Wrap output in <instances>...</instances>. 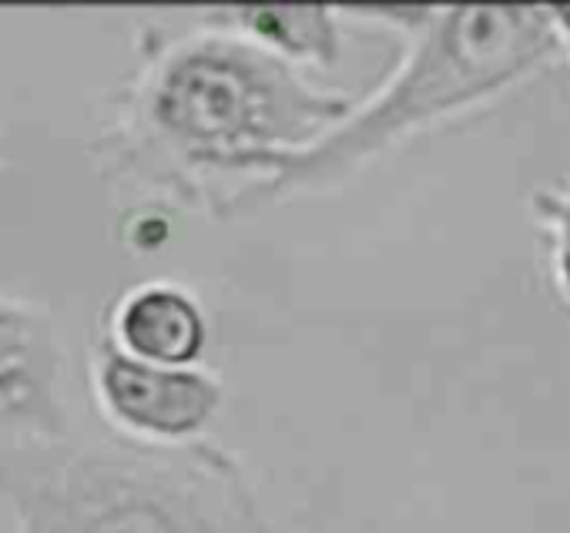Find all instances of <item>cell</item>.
Returning a JSON list of instances; mask_svg holds the SVG:
<instances>
[{"label": "cell", "mask_w": 570, "mask_h": 533, "mask_svg": "<svg viewBox=\"0 0 570 533\" xmlns=\"http://www.w3.org/2000/svg\"><path fill=\"white\" fill-rule=\"evenodd\" d=\"M353 105L218 18L198 21L148 34L138 68L108 105L95 158L115 181L235 215L255 208L275 168Z\"/></svg>", "instance_id": "obj_1"}, {"label": "cell", "mask_w": 570, "mask_h": 533, "mask_svg": "<svg viewBox=\"0 0 570 533\" xmlns=\"http://www.w3.org/2000/svg\"><path fill=\"white\" fill-rule=\"evenodd\" d=\"M0 513L14 533H272L232 453L118 430L0 446Z\"/></svg>", "instance_id": "obj_2"}, {"label": "cell", "mask_w": 570, "mask_h": 533, "mask_svg": "<svg viewBox=\"0 0 570 533\" xmlns=\"http://www.w3.org/2000/svg\"><path fill=\"white\" fill-rule=\"evenodd\" d=\"M413 31L400 68L336 128L285 158L255 208L340 188L406 138L510 91L560 48L550 8L523 4L430 8Z\"/></svg>", "instance_id": "obj_3"}, {"label": "cell", "mask_w": 570, "mask_h": 533, "mask_svg": "<svg viewBox=\"0 0 570 533\" xmlns=\"http://www.w3.org/2000/svg\"><path fill=\"white\" fill-rule=\"evenodd\" d=\"M91 389L111 430L148 443H191L222 409L225 389L205 369H168L128 356L108 329L91 343Z\"/></svg>", "instance_id": "obj_4"}, {"label": "cell", "mask_w": 570, "mask_h": 533, "mask_svg": "<svg viewBox=\"0 0 570 533\" xmlns=\"http://www.w3.org/2000/svg\"><path fill=\"white\" fill-rule=\"evenodd\" d=\"M75 433L65 346L51 309L0 293V446Z\"/></svg>", "instance_id": "obj_5"}, {"label": "cell", "mask_w": 570, "mask_h": 533, "mask_svg": "<svg viewBox=\"0 0 570 533\" xmlns=\"http://www.w3.org/2000/svg\"><path fill=\"white\" fill-rule=\"evenodd\" d=\"M135 359L168 369H191L208 343V323L198 299L175 283H141L128 289L105 326Z\"/></svg>", "instance_id": "obj_6"}, {"label": "cell", "mask_w": 570, "mask_h": 533, "mask_svg": "<svg viewBox=\"0 0 570 533\" xmlns=\"http://www.w3.org/2000/svg\"><path fill=\"white\" fill-rule=\"evenodd\" d=\"M215 18L296 68L340 58V21L326 4H245L215 11Z\"/></svg>", "instance_id": "obj_7"}, {"label": "cell", "mask_w": 570, "mask_h": 533, "mask_svg": "<svg viewBox=\"0 0 570 533\" xmlns=\"http://www.w3.org/2000/svg\"><path fill=\"white\" fill-rule=\"evenodd\" d=\"M530 211L547 231L553 283L570 299V178L537 188L530 198Z\"/></svg>", "instance_id": "obj_8"}, {"label": "cell", "mask_w": 570, "mask_h": 533, "mask_svg": "<svg viewBox=\"0 0 570 533\" xmlns=\"http://www.w3.org/2000/svg\"><path fill=\"white\" fill-rule=\"evenodd\" d=\"M550 14H553V28H557L560 48H567V55H570V4H563V8H550Z\"/></svg>", "instance_id": "obj_9"}]
</instances>
